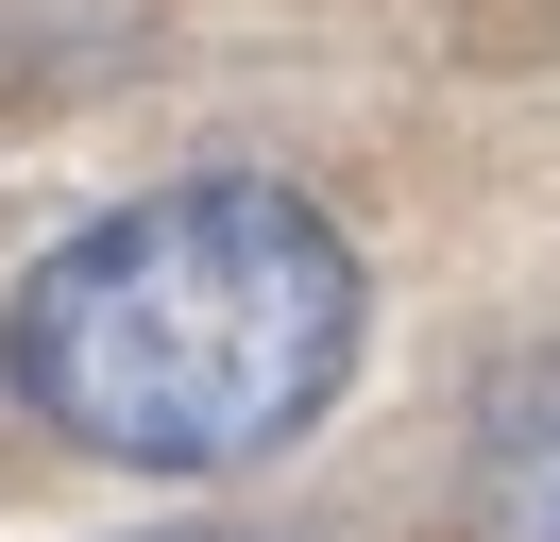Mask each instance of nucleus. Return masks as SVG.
I'll return each instance as SVG.
<instances>
[{
  "mask_svg": "<svg viewBox=\"0 0 560 542\" xmlns=\"http://www.w3.org/2000/svg\"><path fill=\"white\" fill-rule=\"evenodd\" d=\"M357 373V255L272 169H187L51 237L0 305V390L69 458L119 474H255Z\"/></svg>",
  "mask_w": 560,
  "mask_h": 542,
  "instance_id": "1",
  "label": "nucleus"
},
{
  "mask_svg": "<svg viewBox=\"0 0 560 542\" xmlns=\"http://www.w3.org/2000/svg\"><path fill=\"white\" fill-rule=\"evenodd\" d=\"M476 526L492 542H560V373H510L476 424Z\"/></svg>",
  "mask_w": 560,
  "mask_h": 542,
  "instance_id": "2",
  "label": "nucleus"
},
{
  "mask_svg": "<svg viewBox=\"0 0 560 542\" xmlns=\"http://www.w3.org/2000/svg\"><path fill=\"white\" fill-rule=\"evenodd\" d=\"M153 542H238V526H153Z\"/></svg>",
  "mask_w": 560,
  "mask_h": 542,
  "instance_id": "3",
  "label": "nucleus"
}]
</instances>
